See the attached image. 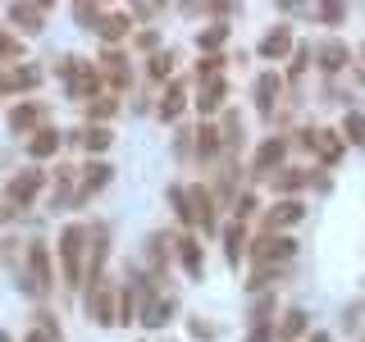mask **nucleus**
Returning <instances> with one entry per match:
<instances>
[{
    "instance_id": "obj_44",
    "label": "nucleus",
    "mask_w": 365,
    "mask_h": 342,
    "mask_svg": "<svg viewBox=\"0 0 365 342\" xmlns=\"http://www.w3.org/2000/svg\"><path fill=\"white\" fill-rule=\"evenodd\" d=\"M174 151H178V155H192V133H187V128H178V142H174Z\"/></svg>"
},
{
    "instance_id": "obj_47",
    "label": "nucleus",
    "mask_w": 365,
    "mask_h": 342,
    "mask_svg": "<svg viewBox=\"0 0 365 342\" xmlns=\"http://www.w3.org/2000/svg\"><path fill=\"white\" fill-rule=\"evenodd\" d=\"M23 342H46V338L37 333V328H32V333H28V338H23Z\"/></svg>"
},
{
    "instance_id": "obj_24",
    "label": "nucleus",
    "mask_w": 365,
    "mask_h": 342,
    "mask_svg": "<svg viewBox=\"0 0 365 342\" xmlns=\"http://www.w3.org/2000/svg\"><path fill=\"white\" fill-rule=\"evenodd\" d=\"M114 114H119V96H114V91H101V96L87 100V119L91 123H110Z\"/></svg>"
},
{
    "instance_id": "obj_28",
    "label": "nucleus",
    "mask_w": 365,
    "mask_h": 342,
    "mask_svg": "<svg viewBox=\"0 0 365 342\" xmlns=\"http://www.w3.org/2000/svg\"><path fill=\"white\" fill-rule=\"evenodd\" d=\"M224 41H228V28H224V23H210V28L197 37L201 55H224Z\"/></svg>"
},
{
    "instance_id": "obj_42",
    "label": "nucleus",
    "mask_w": 365,
    "mask_h": 342,
    "mask_svg": "<svg viewBox=\"0 0 365 342\" xmlns=\"http://www.w3.org/2000/svg\"><path fill=\"white\" fill-rule=\"evenodd\" d=\"M315 14L324 19V23H342V14H347V9H342V5H319Z\"/></svg>"
},
{
    "instance_id": "obj_2",
    "label": "nucleus",
    "mask_w": 365,
    "mask_h": 342,
    "mask_svg": "<svg viewBox=\"0 0 365 342\" xmlns=\"http://www.w3.org/2000/svg\"><path fill=\"white\" fill-rule=\"evenodd\" d=\"M247 256H251L256 269H283V265H292V256H297V237L292 233H256L247 242Z\"/></svg>"
},
{
    "instance_id": "obj_10",
    "label": "nucleus",
    "mask_w": 365,
    "mask_h": 342,
    "mask_svg": "<svg viewBox=\"0 0 365 342\" xmlns=\"http://www.w3.org/2000/svg\"><path fill=\"white\" fill-rule=\"evenodd\" d=\"M96 68H101V83H106V91H114V96L133 83V64H128V55H123V51H106Z\"/></svg>"
},
{
    "instance_id": "obj_40",
    "label": "nucleus",
    "mask_w": 365,
    "mask_h": 342,
    "mask_svg": "<svg viewBox=\"0 0 365 342\" xmlns=\"http://www.w3.org/2000/svg\"><path fill=\"white\" fill-rule=\"evenodd\" d=\"M133 41H137V51H160V32H151V28H142Z\"/></svg>"
},
{
    "instance_id": "obj_50",
    "label": "nucleus",
    "mask_w": 365,
    "mask_h": 342,
    "mask_svg": "<svg viewBox=\"0 0 365 342\" xmlns=\"http://www.w3.org/2000/svg\"><path fill=\"white\" fill-rule=\"evenodd\" d=\"M361 342H365V338H361Z\"/></svg>"
},
{
    "instance_id": "obj_49",
    "label": "nucleus",
    "mask_w": 365,
    "mask_h": 342,
    "mask_svg": "<svg viewBox=\"0 0 365 342\" xmlns=\"http://www.w3.org/2000/svg\"><path fill=\"white\" fill-rule=\"evenodd\" d=\"M361 55H365V46H361Z\"/></svg>"
},
{
    "instance_id": "obj_37",
    "label": "nucleus",
    "mask_w": 365,
    "mask_h": 342,
    "mask_svg": "<svg viewBox=\"0 0 365 342\" xmlns=\"http://www.w3.org/2000/svg\"><path fill=\"white\" fill-rule=\"evenodd\" d=\"M19 55H23L19 37H9V32H0V64H19Z\"/></svg>"
},
{
    "instance_id": "obj_22",
    "label": "nucleus",
    "mask_w": 365,
    "mask_h": 342,
    "mask_svg": "<svg viewBox=\"0 0 365 342\" xmlns=\"http://www.w3.org/2000/svg\"><path fill=\"white\" fill-rule=\"evenodd\" d=\"M46 9H51V5H9V23H14L19 32H41Z\"/></svg>"
},
{
    "instance_id": "obj_14",
    "label": "nucleus",
    "mask_w": 365,
    "mask_h": 342,
    "mask_svg": "<svg viewBox=\"0 0 365 342\" xmlns=\"http://www.w3.org/2000/svg\"><path fill=\"white\" fill-rule=\"evenodd\" d=\"M128 32H133V14H128V9H106V14H101V23H96V37L106 41V46L123 41Z\"/></svg>"
},
{
    "instance_id": "obj_43",
    "label": "nucleus",
    "mask_w": 365,
    "mask_h": 342,
    "mask_svg": "<svg viewBox=\"0 0 365 342\" xmlns=\"http://www.w3.org/2000/svg\"><path fill=\"white\" fill-rule=\"evenodd\" d=\"M19 91V83H14V68H5V73H0V100L5 96H14Z\"/></svg>"
},
{
    "instance_id": "obj_16",
    "label": "nucleus",
    "mask_w": 365,
    "mask_h": 342,
    "mask_svg": "<svg viewBox=\"0 0 365 342\" xmlns=\"http://www.w3.org/2000/svg\"><path fill=\"white\" fill-rule=\"evenodd\" d=\"M41 119H46V105H37V100H19L14 110H9V133H37L41 128Z\"/></svg>"
},
{
    "instance_id": "obj_48",
    "label": "nucleus",
    "mask_w": 365,
    "mask_h": 342,
    "mask_svg": "<svg viewBox=\"0 0 365 342\" xmlns=\"http://www.w3.org/2000/svg\"><path fill=\"white\" fill-rule=\"evenodd\" d=\"M0 342H9V333H0Z\"/></svg>"
},
{
    "instance_id": "obj_35",
    "label": "nucleus",
    "mask_w": 365,
    "mask_h": 342,
    "mask_svg": "<svg viewBox=\"0 0 365 342\" xmlns=\"http://www.w3.org/2000/svg\"><path fill=\"white\" fill-rule=\"evenodd\" d=\"M224 55H201L197 60V83H215V78H224Z\"/></svg>"
},
{
    "instance_id": "obj_19",
    "label": "nucleus",
    "mask_w": 365,
    "mask_h": 342,
    "mask_svg": "<svg viewBox=\"0 0 365 342\" xmlns=\"http://www.w3.org/2000/svg\"><path fill=\"white\" fill-rule=\"evenodd\" d=\"M224 100H228V78H215V83H201V91H197V110L205 114V119H215V114L224 110Z\"/></svg>"
},
{
    "instance_id": "obj_11",
    "label": "nucleus",
    "mask_w": 365,
    "mask_h": 342,
    "mask_svg": "<svg viewBox=\"0 0 365 342\" xmlns=\"http://www.w3.org/2000/svg\"><path fill=\"white\" fill-rule=\"evenodd\" d=\"M187 201H192V214H197V224L205 228V233H220V201H215V192L205 187V182H192L187 187Z\"/></svg>"
},
{
    "instance_id": "obj_4",
    "label": "nucleus",
    "mask_w": 365,
    "mask_h": 342,
    "mask_svg": "<svg viewBox=\"0 0 365 342\" xmlns=\"http://www.w3.org/2000/svg\"><path fill=\"white\" fill-rule=\"evenodd\" d=\"M288 151H292V137H265V142L251 151V174L256 178H274L283 169V160H288Z\"/></svg>"
},
{
    "instance_id": "obj_3",
    "label": "nucleus",
    "mask_w": 365,
    "mask_h": 342,
    "mask_svg": "<svg viewBox=\"0 0 365 342\" xmlns=\"http://www.w3.org/2000/svg\"><path fill=\"white\" fill-rule=\"evenodd\" d=\"M60 78H64V87H68V96L73 100H91V96H101L106 91V83H101V68L91 64V60H60Z\"/></svg>"
},
{
    "instance_id": "obj_1",
    "label": "nucleus",
    "mask_w": 365,
    "mask_h": 342,
    "mask_svg": "<svg viewBox=\"0 0 365 342\" xmlns=\"http://www.w3.org/2000/svg\"><path fill=\"white\" fill-rule=\"evenodd\" d=\"M55 260H60V279L68 292L87 288V228L83 224H64L55 237Z\"/></svg>"
},
{
    "instance_id": "obj_6",
    "label": "nucleus",
    "mask_w": 365,
    "mask_h": 342,
    "mask_svg": "<svg viewBox=\"0 0 365 342\" xmlns=\"http://www.w3.org/2000/svg\"><path fill=\"white\" fill-rule=\"evenodd\" d=\"M83 292H87V319L91 324H101V328L119 324V292L110 283H87Z\"/></svg>"
},
{
    "instance_id": "obj_36",
    "label": "nucleus",
    "mask_w": 365,
    "mask_h": 342,
    "mask_svg": "<svg viewBox=\"0 0 365 342\" xmlns=\"http://www.w3.org/2000/svg\"><path fill=\"white\" fill-rule=\"evenodd\" d=\"M256 210H260V201H256V192L247 187L242 197H237V210H233V219H237V224H247V219H251V214H256Z\"/></svg>"
},
{
    "instance_id": "obj_13",
    "label": "nucleus",
    "mask_w": 365,
    "mask_h": 342,
    "mask_svg": "<svg viewBox=\"0 0 365 342\" xmlns=\"http://www.w3.org/2000/svg\"><path fill=\"white\" fill-rule=\"evenodd\" d=\"M192 137H197V142H192V155H197L201 165H215V160L224 155V137H220V123L215 119H205Z\"/></svg>"
},
{
    "instance_id": "obj_34",
    "label": "nucleus",
    "mask_w": 365,
    "mask_h": 342,
    "mask_svg": "<svg viewBox=\"0 0 365 342\" xmlns=\"http://www.w3.org/2000/svg\"><path fill=\"white\" fill-rule=\"evenodd\" d=\"M342 142L365 146V114L361 110H347V119H342Z\"/></svg>"
},
{
    "instance_id": "obj_29",
    "label": "nucleus",
    "mask_w": 365,
    "mask_h": 342,
    "mask_svg": "<svg viewBox=\"0 0 365 342\" xmlns=\"http://www.w3.org/2000/svg\"><path fill=\"white\" fill-rule=\"evenodd\" d=\"M274 100H279V78H274V73H260V83H256V110L269 114Z\"/></svg>"
},
{
    "instance_id": "obj_15",
    "label": "nucleus",
    "mask_w": 365,
    "mask_h": 342,
    "mask_svg": "<svg viewBox=\"0 0 365 342\" xmlns=\"http://www.w3.org/2000/svg\"><path fill=\"white\" fill-rule=\"evenodd\" d=\"M182 110H187V83H182V78H169V83H165V96H160V105H155V114H160L165 123H174Z\"/></svg>"
},
{
    "instance_id": "obj_23",
    "label": "nucleus",
    "mask_w": 365,
    "mask_h": 342,
    "mask_svg": "<svg viewBox=\"0 0 365 342\" xmlns=\"http://www.w3.org/2000/svg\"><path fill=\"white\" fill-rule=\"evenodd\" d=\"M292 60V28H274L265 41H260V60Z\"/></svg>"
},
{
    "instance_id": "obj_31",
    "label": "nucleus",
    "mask_w": 365,
    "mask_h": 342,
    "mask_svg": "<svg viewBox=\"0 0 365 342\" xmlns=\"http://www.w3.org/2000/svg\"><path fill=\"white\" fill-rule=\"evenodd\" d=\"M169 205H174V219L182 228L197 224V214H192V201H187V187H169Z\"/></svg>"
},
{
    "instance_id": "obj_32",
    "label": "nucleus",
    "mask_w": 365,
    "mask_h": 342,
    "mask_svg": "<svg viewBox=\"0 0 365 342\" xmlns=\"http://www.w3.org/2000/svg\"><path fill=\"white\" fill-rule=\"evenodd\" d=\"M210 192H215V201H220V205H228V201H233V192H237V169H233V165H224Z\"/></svg>"
},
{
    "instance_id": "obj_5",
    "label": "nucleus",
    "mask_w": 365,
    "mask_h": 342,
    "mask_svg": "<svg viewBox=\"0 0 365 342\" xmlns=\"http://www.w3.org/2000/svg\"><path fill=\"white\" fill-rule=\"evenodd\" d=\"M46 192V169L41 165H32V169H19L14 178L5 182V201L14 205V210H23V205H32Z\"/></svg>"
},
{
    "instance_id": "obj_20",
    "label": "nucleus",
    "mask_w": 365,
    "mask_h": 342,
    "mask_svg": "<svg viewBox=\"0 0 365 342\" xmlns=\"http://www.w3.org/2000/svg\"><path fill=\"white\" fill-rule=\"evenodd\" d=\"M174 256H178V265L192 274V279H201V242L192 233H174Z\"/></svg>"
},
{
    "instance_id": "obj_38",
    "label": "nucleus",
    "mask_w": 365,
    "mask_h": 342,
    "mask_svg": "<svg viewBox=\"0 0 365 342\" xmlns=\"http://www.w3.org/2000/svg\"><path fill=\"white\" fill-rule=\"evenodd\" d=\"M306 64H311V51H306V46H302V51H297L292 60H288V78H292V83H297V78L306 73Z\"/></svg>"
},
{
    "instance_id": "obj_39",
    "label": "nucleus",
    "mask_w": 365,
    "mask_h": 342,
    "mask_svg": "<svg viewBox=\"0 0 365 342\" xmlns=\"http://www.w3.org/2000/svg\"><path fill=\"white\" fill-rule=\"evenodd\" d=\"M274 338V324L269 319H256V324H251V333H247V342H269Z\"/></svg>"
},
{
    "instance_id": "obj_26",
    "label": "nucleus",
    "mask_w": 365,
    "mask_h": 342,
    "mask_svg": "<svg viewBox=\"0 0 365 342\" xmlns=\"http://www.w3.org/2000/svg\"><path fill=\"white\" fill-rule=\"evenodd\" d=\"M306 319H311L306 311H283V319H279V338H283V342H297V338H306V328H311Z\"/></svg>"
},
{
    "instance_id": "obj_9",
    "label": "nucleus",
    "mask_w": 365,
    "mask_h": 342,
    "mask_svg": "<svg viewBox=\"0 0 365 342\" xmlns=\"http://www.w3.org/2000/svg\"><path fill=\"white\" fill-rule=\"evenodd\" d=\"M51 269H55V260H51V251H46V242H28V288L37 296H46L55 288Z\"/></svg>"
},
{
    "instance_id": "obj_18",
    "label": "nucleus",
    "mask_w": 365,
    "mask_h": 342,
    "mask_svg": "<svg viewBox=\"0 0 365 342\" xmlns=\"http://www.w3.org/2000/svg\"><path fill=\"white\" fill-rule=\"evenodd\" d=\"M60 151H64V133H55V128H37L28 137V155L37 160V165L51 160V155H60Z\"/></svg>"
},
{
    "instance_id": "obj_17",
    "label": "nucleus",
    "mask_w": 365,
    "mask_h": 342,
    "mask_svg": "<svg viewBox=\"0 0 365 342\" xmlns=\"http://www.w3.org/2000/svg\"><path fill=\"white\" fill-rule=\"evenodd\" d=\"M315 60H319V73L338 78L342 68H347V60H351V51H347V46H342L338 37H329V41H324V46H319V51H315Z\"/></svg>"
},
{
    "instance_id": "obj_25",
    "label": "nucleus",
    "mask_w": 365,
    "mask_h": 342,
    "mask_svg": "<svg viewBox=\"0 0 365 342\" xmlns=\"http://www.w3.org/2000/svg\"><path fill=\"white\" fill-rule=\"evenodd\" d=\"M242 251H247V224L228 219V224H224V256L237 265V260H242Z\"/></svg>"
},
{
    "instance_id": "obj_45",
    "label": "nucleus",
    "mask_w": 365,
    "mask_h": 342,
    "mask_svg": "<svg viewBox=\"0 0 365 342\" xmlns=\"http://www.w3.org/2000/svg\"><path fill=\"white\" fill-rule=\"evenodd\" d=\"M19 214H23V210H14V205H9V201H0V224H9V219H19Z\"/></svg>"
},
{
    "instance_id": "obj_12",
    "label": "nucleus",
    "mask_w": 365,
    "mask_h": 342,
    "mask_svg": "<svg viewBox=\"0 0 365 342\" xmlns=\"http://www.w3.org/2000/svg\"><path fill=\"white\" fill-rule=\"evenodd\" d=\"M110 142H114L110 123H87V128H78V133L64 137V146H83V151H91V155H106Z\"/></svg>"
},
{
    "instance_id": "obj_30",
    "label": "nucleus",
    "mask_w": 365,
    "mask_h": 342,
    "mask_svg": "<svg viewBox=\"0 0 365 342\" xmlns=\"http://www.w3.org/2000/svg\"><path fill=\"white\" fill-rule=\"evenodd\" d=\"M146 78H151V83H169V78H174V55L155 51L151 60H146Z\"/></svg>"
},
{
    "instance_id": "obj_7",
    "label": "nucleus",
    "mask_w": 365,
    "mask_h": 342,
    "mask_svg": "<svg viewBox=\"0 0 365 342\" xmlns=\"http://www.w3.org/2000/svg\"><path fill=\"white\" fill-rule=\"evenodd\" d=\"M306 219V205L297 197H279L269 210H260V233H288Z\"/></svg>"
},
{
    "instance_id": "obj_27",
    "label": "nucleus",
    "mask_w": 365,
    "mask_h": 342,
    "mask_svg": "<svg viewBox=\"0 0 365 342\" xmlns=\"http://www.w3.org/2000/svg\"><path fill=\"white\" fill-rule=\"evenodd\" d=\"M342 151H347L342 133H334V128H329V133H319V146H315V155L324 160V165H338V160H342Z\"/></svg>"
},
{
    "instance_id": "obj_33",
    "label": "nucleus",
    "mask_w": 365,
    "mask_h": 342,
    "mask_svg": "<svg viewBox=\"0 0 365 342\" xmlns=\"http://www.w3.org/2000/svg\"><path fill=\"white\" fill-rule=\"evenodd\" d=\"M220 137H224V151H237V146H242V114H237V110H228V114H224Z\"/></svg>"
},
{
    "instance_id": "obj_41",
    "label": "nucleus",
    "mask_w": 365,
    "mask_h": 342,
    "mask_svg": "<svg viewBox=\"0 0 365 342\" xmlns=\"http://www.w3.org/2000/svg\"><path fill=\"white\" fill-rule=\"evenodd\" d=\"M297 146H302V151H315V146H319V128H297Z\"/></svg>"
},
{
    "instance_id": "obj_46",
    "label": "nucleus",
    "mask_w": 365,
    "mask_h": 342,
    "mask_svg": "<svg viewBox=\"0 0 365 342\" xmlns=\"http://www.w3.org/2000/svg\"><path fill=\"white\" fill-rule=\"evenodd\" d=\"M306 342H334V338H329V333H311V338H306Z\"/></svg>"
},
{
    "instance_id": "obj_8",
    "label": "nucleus",
    "mask_w": 365,
    "mask_h": 342,
    "mask_svg": "<svg viewBox=\"0 0 365 342\" xmlns=\"http://www.w3.org/2000/svg\"><path fill=\"white\" fill-rule=\"evenodd\" d=\"M110 178H114V169L106 165V160H91V165L78 174V187H73V205H87L91 197H101V192L110 187Z\"/></svg>"
},
{
    "instance_id": "obj_21",
    "label": "nucleus",
    "mask_w": 365,
    "mask_h": 342,
    "mask_svg": "<svg viewBox=\"0 0 365 342\" xmlns=\"http://www.w3.org/2000/svg\"><path fill=\"white\" fill-rule=\"evenodd\" d=\"M311 182H315L311 169H288V165H283L279 174H274V187H279V197H297V192L311 187Z\"/></svg>"
}]
</instances>
